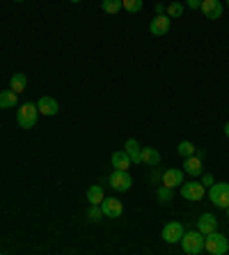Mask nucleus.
<instances>
[{"label": "nucleus", "mask_w": 229, "mask_h": 255, "mask_svg": "<svg viewBox=\"0 0 229 255\" xmlns=\"http://www.w3.org/2000/svg\"><path fill=\"white\" fill-rule=\"evenodd\" d=\"M204 242H206V235H202L200 230H188L183 232L181 237V249L183 253L188 255H200L204 253Z\"/></svg>", "instance_id": "obj_1"}, {"label": "nucleus", "mask_w": 229, "mask_h": 255, "mask_svg": "<svg viewBox=\"0 0 229 255\" xmlns=\"http://www.w3.org/2000/svg\"><path fill=\"white\" fill-rule=\"evenodd\" d=\"M37 120H39V108L37 104H23V106H18L16 111V122L21 129H32L37 125Z\"/></svg>", "instance_id": "obj_2"}, {"label": "nucleus", "mask_w": 229, "mask_h": 255, "mask_svg": "<svg viewBox=\"0 0 229 255\" xmlns=\"http://www.w3.org/2000/svg\"><path fill=\"white\" fill-rule=\"evenodd\" d=\"M204 251L211 255H225L229 251V239L220 232H211V235H206V242H204Z\"/></svg>", "instance_id": "obj_3"}, {"label": "nucleus", "mask_w": 229, "mask_h": 255, "mask_svg": "<svg viewBox=\"0 0 229 255\" xmlns=\"http://www.w3.org/2000/svg\"><path fill=\"white\" fill-rule=\"evenodd\" d=\"M209 200L220 209L229 207V184H225V182L216 184V182H213V184L209 186Z\"/></svg>", "instance_id": "obj_4"}, {"label": "nucleus", "mask_w": 229, "mask_h": 255, "mask_svg": "<svg viewBox=\"0 0 229 255\" xmlns=\"http://www.w3.org/2000/svg\"><path fill=\"white\" fill-rule=\"evenodd\" d=\"M108 184L112 186V191H117V193H124V191L131 189L133 179H131L129 170H115L110 177H108Z\"/></svg>", "instance_id": "obj_5"}, {"label": "nucleus", "mask_w": 229, "mask_h": 255, "mask_svg": "<svg viewBox=\"0 0 229 255\" xmlns=\"http://www.w3.org/2000/svg\"><path fill=\"white\" fill-rule=\"evenodd\" d=\"M179 189H181V196L186 198V200H202L206 193L202 182H183Z\"/></svg>", "instance_id": "obj_6"}, {"label": "nucleus", "mask_w": 229, "mask_h": 255, "mask_svg": "<svg viewBox=\"0 0 229 255\" xmlns=\"http://www.w3.org/2000/svg\"><path fill=\"white\" fill-rule=\"evenodd\" d=\"M101 212H103L106 219H119L124 212V205H122V200H117V198H103Z\"/></svg>", "instance_id": "obj_7"}, {"label": "nucleus", "mask_w": 229, "mask_h": 255, "mask_svg": "<svg viewBox=\"0 0 229 255\" xmlns=\"http://www.w3.org/2000/svg\"><path fill=\"white\" fill-rule=\"evenodd\" d=\"M183 223H179V221H170L167 226L163 228V239L167 244H179L181 242V237H183Z\"/></svg>", "instance_id": "obj_8"}, {"label": "nucleus", "mask_w": 229, "mask_h": 255, "mask_svg": "<svg viewBox=\"0 0 229 255\" xmlns=\"http://www.w3.org/2000/svg\"><path fill=\"white\" fill-rule=\"evenodd\" d=\"M170 25H172V18L167 14H158L156 18H152V23H149V30H152L153 37H163L170 32Z\"/></svg>", "instance_id": "obj_9"}, {"label": "nucleus", "mask_w": 229, "mask_h": 255, "mask_svg": "<svg viewBox=\"0 0 229 255\" xmlns=\"http://www.w3.org/2000/svg\"><path fill=\"white\" fill-rule=\"evenodd\" d=\"M200 9H202V14H204L206 18H211V21L220 18V16H223V12H225V7H223V2H220V0H202Z\"/></svg>", "instance_id": "obj_10"}, {"label": "nucleus", "mask_w": 229, "mask_h": 255, "mask_svg": "<svg viewBox=\"0 0 229 255\" xmlns=\"http://www.w3.org/2000/svg\"><path fill=\"white\" fill-rule=\"evenodd\" d=\"M37 108H39V113L44 115V118H53V115H58L60 104L53 97H41V99L37 101Z\"/></svg>", "instance_id": "obj_11"}, {"label": "nucleus", "mask_w": 229, "mask_h": 255, "mask_svg": "<svg viewBox=\"0 0 229 255\" xmlns=\"http://www.w3.org/2000/svg\"><path fill=\"white\" fill-rule=\"evenodd\" d=\"M197 230H200L202 235H211V232H216L218 230V219L211 212L202 214L200 219H197Z\"/></svg>", "instance_id": "obj_12"}, {"label": "nucleus", "mask_w": 229, "mask_h": 255, "mask_svg": "<svg viewBox=\"0 0 229 255\" xmlns=\"http://www.w3.org/2000/svg\"><path fill=\"white\" fill-rule=\"evenodd\" d=\"M183 175H186V172L179 170V168H170V170L163 172V184L170 186V189H176V186H181L183 182H186V179H183Z\"/></svg>", "instance_id": "obj_13"}, {"label": "nucleus", "mask_w": 229, "mask_h": 255, "mask_svg": "<svg viewBox=\"0 0 229 255\" xmlns=\"http://www.w3.org/2000/svg\"><path fill=\"white\" fill-rule=\"evenodd\" d=\"M186 175H190V177H197V175H202V156H186L183 159V168H181Z\"/></svg>", "instance_id": "obj_14"}, {"label": "nucleus", "mask_w": 229, "mask_h": 255, "mask_svg": "<svg viewBox=\"0 0 229 255\" xmlns=\"http://www.w3.org/2000/svg\"><path fill=\"white\" fill-rule=\"evenodd\" d=\"M124 152L129 154V159L133 161V163H142V147L135 138H131V140L124 142Z\"/></svg>", "instance_id": "obj_15"}, {"label": "nucleus", "mask_w": 229, "mask_h": 255, "mask_svg": "<svg viewBox=\"0 0 229 255\" xmlns=\"http://www.w3.org/2000/svg\"><path fill=\"white\" fill-rule=\"evenodd\" d=\"M142 163L156 168L160 163V152L156 147H142Z\"/></svg>", "instance_id": "obj_16"}, {"label": "nucleus", "mask_w": 229, "mask_h": 255, "mask_svg": "<svg viewBox=\"0 0 229 255\" xmlns=\"http://www.w3.org/2000/svg\"><path fill=\"white\" fill-rule=\"evenodd\" d=\"M110 161H112V166H115V170H129V168H131V163H133V161L129 159V154L124 152V149H119V152H115Z\"/></svg>", "instance_id": "obj_17"}, {"label": "nucleus", "mask_w": 229, "mask_h": 255, "mask_svg": "<svg viewBox=\"0 0 229 255\" xmlns=\"http://www.w3.org/2000/svg\"><path fill=\"white\" fill-rule=\"evenodd\" d=\"M103 198H106V193H103V186L101 184H92L87 189V202L89 205H101Z\"/></svg>", "instance_id": "obj_18"}, {"label": "nucleus", "mask_w": 229, "mask_h": 255, "mask_svg": "<svg viewBox=\"0 0 229 255\" xmlns=\"http://www.w3.org/2000/svg\"><path fill=\"white\" fill-rule=\"evenodd\" d=\"M25 85H28V78H25V74H12V78H9V90L12 92H23Z\"/></svg>", "instance_id": "obj_19"}, {"label": "nucleus", "mask_w": 229, "mask_h": 255, "mask_svg": "<svg viewBox=\"0 0 229 255\" xmlns=\"http://www.w3.org/2000/svg\"><path fill=\"white\" fill-rule=\"evenodd\" d=\"M18 104V95L7 90V92H0V108H16Z\"/></svg>", "instance_id": "obj_20"}, {"label": "nucleus", "mask_w": 229, "mask_h": 255, "mask_svg": "<svg viewBox=\"0 0 229 255\" xmlns=\"http://www.w3.org/2000/svg\"><path fill=\"white\" fill-rule=\"evenodd\" d=\"M183 9H186L183 2H170V5H165V14L170 18H179L183 14Z\"/></svg>", "instance_id": "obj_21"}, {"label": "nucleus", "mask_w": 229, "mask_h": 255, "mask_svg": "<svg viewBox=\"0 0 229 255\" xmlns=\"http://www.w3.org/2000/svg\"><path fill=\"white\" fill-rule=\"evenodd\" d=\"M156 198H158V202L167 205V202H172V198H174V189H170V186L163 184L158 191H156Z\"/></svg>", "instance_id": "obj_22"}, {"label": "nucleus", "mask_w": 229, "mask_h": 255, "mask_svg": "<svg viewBox=\"0 0 229 255\" xmlns=\"http://www.w3.org/2000/svg\"><path fill=\"white\" fill-rule=\"evenodd\" d=\"M101 7L106 14H117L122 9V0H101Z\"/></svg>", "instance_id": "obj_23"}, {"label": "nucleus", "mask_w": 229, "mask_h": 255, "mask_svg": "<svg viewBox=\"0 0 229 255\" xmlns=\"http://www.w3.org/2000/svg\"><path fill=\"white\" fill-rule=\"evenodd\" d=\"M176 152H179L183 159H186V156H193L195 154V145L190 140H181L179 142V147H176Z\"/></svg>", "instance_id": "obj_24"}, {"label": "nucleus", "mask_w": 229, "mask_h": 255, "mask_svg": "<svg viewBox=\"0 0 229 255\" xmlns=\"http://www.w3.org/2000/svg\"><path fill=\"white\" fill-rule=\"evenodd\" d=\"M87 219L92 221V223H99V221L103 219V212H101V205H89V209H87Z\"/></svg>", "instance_id": "obj_25"}, {"label": "nucleus", "mask_w": 229, "mask_h": 255, "mask_svg": "<svg viewBox=\"0 0 229 255\" xmlns=\"http://www.w3.org/2000/svg\"><path fill=\"white\" fill-rule=\"evenodd\" d=\"M122 7L126 9V12L135 14V12H140L142 9V0H122Z\"/></svg>", "instance_id": "obj_26"}, {"label": "nucleus", "mask_w": 229, "mask_h": 255, "mask_svg": "<svg viewBox=\"0 0 229 255\" xmlns=\"http://www.w3.org/2000/svg\"><path fill=\"white\" fill-rule=\"evenodd\" d=\"M149 179H152V182H158V179H160V182H163V172H160V170H156V168H153V170L149 172Z\"/></svg>", "instance_id": "obj_27"}, {"label": "nucleus", "mask_w": 229, "mask_h": 255, "mask_svg": "<svg viewBox=\"0 0 229 255\" xmlns=\"http://www.w3.org/2000/svg\"><path fill=\"white\" fill-rule=\"evenodd\" d=\"M213 182H216V179H213V175H211V172H206L204 177H202V184H204V186H211Z\"/></svg>", "instance_id": "obj_28"}, {"label": "nucleus", "mask_w": 229, "mask_h": 255, "mask_svg": "<svg viewBox=\"0 0 229 255\" xmlns=\"http://www.w3.org/2000/svg\"><path fill=\"white\" fill-rule=\"evenodd\" d=\"M202 0H188V9H200Z\"/></svg>", "instance_id": "obj_29"}, {"label": "nucleus", "mask_w": 229, "mask_h": 255, "mask_svg": "<svg viewBox=\"0 0 229 255\" xmlns=\"http://www.w3.org/2000/svg\"><path fill=\"white\" fill-rule=\"evenodd\" d=\"M156 12H158V14H165V5H163V2H158V5H156Z\"/></svg>", "instance_id": "obj_30"}, {"label": "nucleus", "mask_w": 229, "mask_h": 255, "mask_svg": "<svg viewBox=\"0 0 229 255\" xmlns=\"http://www.w3.org/2000/svg\"><path fill=\"white\" fill-rule=\"evenodd\" d=\"M225 136H229V122L225 125Z\"/></svg>", "instance_id": "obj_31"}, {"label": "nucleus", "mask_w": 229, "mask_h": 255, "mask_svg": "<svg viewBox=\"0 0 229 255\" xmlns=\"http://www.w3.org/2000/svg\"><path fill=\"white\" fill-rule=\"evenodd\" d=\"M225 214H227V221H229V207H225Z\"/></svg>", "instance_id": "obj_32"}, {"label": "nucleus", "mask_w": 229, "mask_h": 255, "mask_svg": "<svg viewBox=\"0 0 229 255\" xmlns=\"http://www.w3.org/2000/svg\"><path fill=\"white\" fill-rule=\"evenodd\" d=\"M69 2H80V0H69Z\"/></svg>", "instance_id": "obj_33"}, {"label": "nucleus", "mask_w": 229, "mask_h": 255, "mask_svg": "<svg viewBox=\"0 0 229 255\" xmlns=\"http://www.w3.org/2000/svg\"><path fill=\"white\" fill-rule=\"evenodd\" d=\"M14 2H23V0H14Z\"/></svg>", "instance_id": "obj_34"}, {"label": "nucleus", "mask_w": 229, "mask_h": 255, "mask_svg": "<svg viewBox=\"0 0 229 255\" xmlns=\"http://www.w3.org/2000/svg\"><path fill=\"white\" fill-rule=\"evenodd\" d=\"M227 7H229V0H227Z\"/></svg>", "instance_id": "obj_35"}]
</instances>
